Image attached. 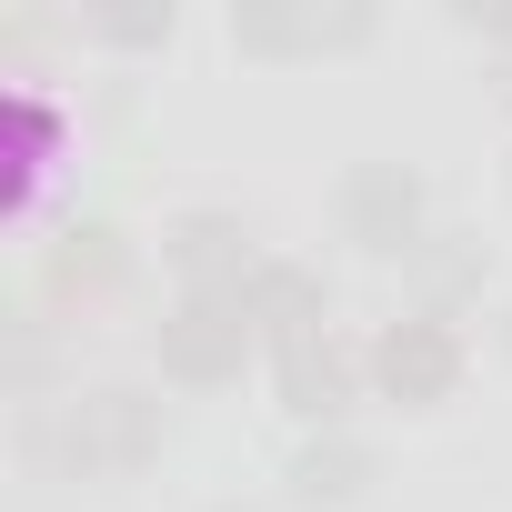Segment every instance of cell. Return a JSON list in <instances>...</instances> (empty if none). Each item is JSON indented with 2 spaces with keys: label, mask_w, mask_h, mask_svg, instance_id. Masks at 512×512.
I'll list each match as a JSON object with an SVG mask.
<instances>
[{
  "label": "cell",
  "mask_w": 512,
  "mask_h": 512,
  "mask_svg": "<svg viewBox=\"0 0 512 512\" xmlns=\"http://www.w3.org/2000/svg\"><path fill=\"white\" fill-rule=\"evenodd\" d=\"M382 372H392L402 392H442V382H452V342H442V332H402V342L382 352Z\"/></svg>",
  "instance_id": "obj_1"
}]
</instances>
